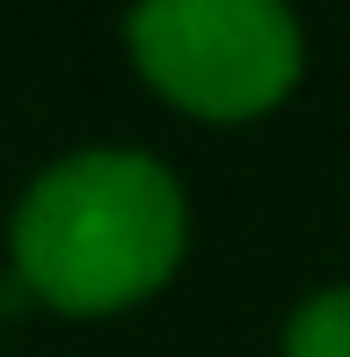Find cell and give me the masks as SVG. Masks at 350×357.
<instances>
[{
  "label": "cell",
  "mask_w": 350,
  "mask_h": 357,
  "mask_svg": "<svg viewBox=\"0 0 350 357\" xmlns=\"http://www.w3.org/2000/svg\"><path fill=\"white\" fill-rule=\"evenodd\" d=\"M124 44L153 95L204 124H248L277 109L307 59L299 22L270 0H153L124 15Z\"/></svg>",
  "instance_id": "obj_2"
},
{
  "label": "cell",
  "mask_w": 350,
  "mask_h": 357,
  "mask_svg": "<svg viewBox=\"0 0 350 357\" xmlns=\"http://www.w3.org/2000/svg\"><path fill=\"white\" fill-rule=\"evenodd\" d=\"M284 357H350V284H321L292 306Z\"/></svg>",
  "instance_id": "obj_3"
},
{
  "label": "cell",
  "mask_w": 350,
  "mask_h": 357,
  "mask_svg": "<svg viewBox=\"0 0 350 357\" xmlns=\"http://www.w3.org/2000/svg\"><path fill=\"white\" fill-rule=\"evenodd\" d=\"M15 284L73 321L153 299L190 248L183 183L139 146L66 153L15 204Z\"/></svg>",
  "instance_id": "obj_1"
}]
</instances>
